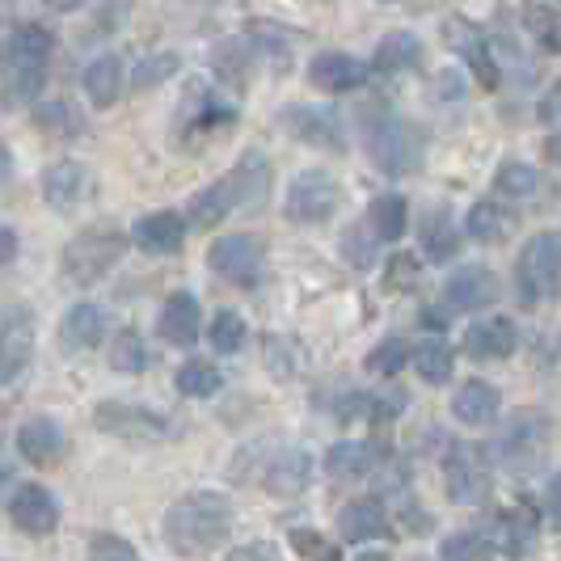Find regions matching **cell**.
<instances>
[{"label":"cell","mask_w":561,"mask_h":561,"mask_svg":"<svg viewBox=\"0 0 561 561\" xmlns=\"http://www.w3.org/2000/svg\"><path fill=\"white\" fill-rule=\"evenodd\" d=\"M228 533H232V506L225 494H211V490H195V494L178 499L161 524V536L178 558H203V553L220 549Z\"/></svg>","instance_id":"6da1fadb"},{"label":"cell","mask_w":561,"mask_h":561,"mask_svg":"<svg viewBox=\"0 0 561 561\" xmlns=\"http://www.w3.org/2000/svg\"><path fill=\"white\" fill-rule=\"evenodd\" d=\"M519 300L540 305L561 296V232H536L533 241L519 253Z\"/></svg>","instance_id":"7a4b0ae2"},{"label":"cell","mask_w":561,"mask_h":561,"mask_svg":"<svg viewBox=\"0 0 561 561\" xmlns=\"http://www.w3.org/2000/svg\"><path fill=\"white\" fill-rule=\"evenodd\" d=\"M367 152L371 161L385 169V173H410L422 161V140L410 123H401L397 114H380V118H367Z\"/></svg>","instance_id":"3957f363"},{"label":"cell","mask_w":561,"mask_h":561,"mask_svg":"<svg viewBox=\"0 0 561 561\" xmlns=\"http://www.w3.org/2000/svg\"><path fill=\"white\" fill-rule=\"evenodd\" d=\"M127 253V237L123 232H106V228H89V232H81L68 250H64V275L72 283H98L106 279V271L111 266H118V257Z\"/></svg>","instance_id":"277c9868"},{"label":"cell","mask_w":561,"mask_h":561,"mask_svg":"<svg viewBox=\"0 0 561 561\" xmlns=\"http://www.w3.org/2000/svg\"><path fill=\"white\" fill-rule=\"evenodd\" d=\"M9 59H13V81L4 84V93L18 98V102L38 98L43 77H47V59H51V34L43 26H22L13 34Z\"/></svg>","instance_id":"5b68a950"},{"label":"cell","mask_w":561,"mask_h":561,"mask_svg":"<svg viewBox=\"0 0 561 561\" xmlns=\"http://www.w3.org/2000/svg\"><path fill=\"white\" fill-rule=\"evenodd\" d=\"M93 426L106 435H118V439H169L173 435V422L161 410H148L136 401H98Z\"/></svg>","instance_id":"8992f818"},{"label":"cell","mask_w":561,"mask_h":561,"mask_svg":"<svg viewBox=\"0 0 561 561\" xmlns=\"http://www.w3.org/2000/svg\"><path fill=\"white\" fill-rule=\"evenodd\" d=\"M342 203V191L337 182L325 173V169H305L291 186H287V216L296 225H325Z\"/></svg>","instance_id":"52a82bcc"},{"label":"cell","mask_w":561,"mask_h":561,"mask_svg":"<svg viewBox=\"0 0 561 561\" xmlns=\"http://www.w3.org/2000/svg\"><path fill=\"white\" fill-rule=\"evenodd\" d=\"M207 266L220 279L237 283V287H257V279H262V245L253 237H245V232L220 237L211 245V253H207Z\"/></svg>","instance_id":"ba28073f"},{"label":"cell","mask_w":561,"mask_h":561,"mask_svg":"<svg viewBox=\"0 0 561 561\" xmlns=\"http://www.w3.org/2000/svg\"><path fill=\"white\" fill-rule=\"evenodd\" d=\"M30 355H34V321H30V312H4V321H0V385H13L30 367Z\"/></svg>","instance_id":"9c48e42d"},{"label":"cell","mask_w":561,"mask_h":561,"mask_svg":"<svg viewBox=\"0 0 561 561\" xmlns=\"http://www.w3.org/2000/svg\"><path fill=\"white\" fill-rule=\"evenodd\" d=\"M9 515L30 536H51L59 528V503L47 485H18V494L9 503Z\"/></svg>","instance_id":"30bf717a"},{"label":"cell","mask_w":561,"mask_h":561,"mask_svg":"<svg viewBox=\"0 0 561 561\" xmlns=\"http://www.w3.org/2000/svg\"><path fill=\"white\" fill-rule=\"evenodd\" d=\"M515 346H519V330L506 317H485V321H473L465 330V355L478 364L481 359H511Z\"/></svg>","instance_id":"8fae6325"},{"label":"cell","mask_w":561,"mask_h":561,"mask_svg":"<svg viewBox=\"0 0 561 561\" xmlns=\"http://www.w3.org/2000/svg\"><path fill=\"white\" fill-rule=\"evenodd\" d=\"M494 296H499V283H494V275L485 266H460L444 283V305L456 312L485 309V305H494Z\"/></svg>","instance_id":"7c38bea8"},{"label":"cell","mask_w":561,"mask_h":561,"mask_svg":"<svg viewBox=\"0 0 561 561\" xmlns=\"http://www.w3.org/2000/svg\"><path fill=\"white\" fill-rule=\"evenodd\" d=\"M448 43H451V51L465 56V64L478 72V81L485 84V89L499 84V64H494V56H490V38H485L473 22H465V18L448 22Z\"/></svg>","instance_id":"4fadbf2b"},{"label":"cell","mask_w":561,"mask_h":561,"mask_svg":"<svg viewBox=\"0 0 561 561\" xmlns=\"http://www.w3.org/2000/svg\"><path fill=\"white\" fill-rule=\"evenodd\" d=\"M18 451L26 456L30 465H56L59 456H64V426L56 419H47V414H38V419L22 422V431H18Z\"/></svg>","instance_id":"5bb4252c"},{"label":"cell","mask_w":561,"mask_h":561,"mask_svg":"<svg viewBox=\"0 0 561 561\" xmlns=\"http://www.w3.org/2000/svg\"><path fill=\"white\" fill-rule=\"evenodd\" d=\"M536 540H540V524H536L533 503H519L503 511V519H499V549H503L506 558H533Z\"/></svg>","instance_id":"9a60e30c"},{"label":"cell","mask_w":561,"mask_h":561,"mask_svg":"<svg viewBox=\"0 0 561 561\" xmlns=\"http://www.w3.org/2000/svg\"><path fill=\"white\" fill-rule=\"evenodd\" d=\"M309 81L325 93H346V89H359L367 81V68L355 56H342V51H325V56L312 59Z\"/></svg>","instance_id":"2e32d148"},{"label":"cell","mask_w":561,"mask_h":561,"mask_svg":"<svg viewBox=\"0 0 561 561\" xmlns=\"http://www.w3.org/2000/svg\"><path fill=\"white\" fill-rule=\"evenodd\" d=\"M337 533H342V540H351V545L376 540V536L389 533V515H385L380 499H355V503L342 506V515H337Z\"/></svg>","instance_id":"e0dca14e"},{"label":"cell","mask_w":561,"mask_h":561,"mask_svg":"<svg viewBox=\"0 0 561 561\" xmlns=\"http://www.w3.org/2000/svg\"><path fill=\"white\" fill-rule=\"evenodd\" d=\"M131 237H136V245L148 253H178L182 241H186V225H182V216H173V211H152V216H140V220H136Z\"/></svg>","instance_id":"ac0fdd59"},{"label":"cell","mask_w":561,"mask_h":561,"mask_svg":"<svg viewBox=\"0 0 561 561\" xmlns=\"http://www.w3.org/2000/svg\"><path fill=\"white\" fill-rule=\"evenodd\" d=\"M448 494L451 503H481L485 499V469L473 448H451L448 456Z\"/></svg>","instance_id":"d6986e66"},{"label":"cell","mask_w":561,"mask_h":561,"mask_svg":"<svg viewBox=\"0 0 561 561\" xmlns=\"http://www.w3.org/2000/svg\"><path fill=\"white\" fill-rule=\"evenodd\" d=\"M499 405H503V397H499L494 385H485V380H465V385L456 389L451 414H456V422H465V426H485V422H494Z\"/></svg>","instance_id":"ffe728a7"},{"label":"cell","mask_w":561,"mask_h":561,"mask_svg":"<svg viewBox=\"0 0 561 561\" xmlns=\"http://www.w3.org/2000/svg\"><path fill=\"white\" fill-rule=\"evenodd\" d=\"M102 334H106V309L102 305H72V309L64 312V321H59V337L72 351L98 346Z\"/></svg>","instance_id":"44dd1931"},{"label":"cell","mask_w":561,"mask_h":561,"mask_svg":"<svg viewBox=\"0 0 561 561\" xmlns=\"http://www.w3.org/2000/svg\"><path fill=\"white\" fill-rule=\"evenodd\" d=\"M309 478H312L309 451L287 448L271 460V469H266V490H271V494H287V499H296V494L309 485Z\"/></svg>","instance_id":"7402d4cb"},{"label":"cell","mask_w":561,"mask_h":561,"mask_svg":"<svg viewBox=\"0 0 561 561\" xmlns=\"http://www.w3.org/2000/svg\"><path fill=\"white\" fill-rule=\"evenodd\" d=\"M161 337L173 346H195L198 337V305L191 291H178L169 296L165 309H161Z\"/></svg>","instance_id":"603a6c76"},{"label":"cell","mask_w":561,"mask_h":561,"mask_svg":"<svg viewBox=\"0 0 561 561\" xmlns=\"http://www.w3.org/2000/svg\"><path fill=\"white\" fill-rule=\"evenodd\" d=\"M84 195V169L77 161H56V165L43 173V198L56 207V211H72Z\"/></svg>","instance_id":"cb8c5ba5"},{"label":"cell","mask_w":561,"mask_h":561,"mask_svg":"<svg viewBox=\"0 0 561 561\" xmlns=\"http://www.w3.org/2000/svg\"><path fill=\"white\" fill-rule=\"evenodd\" d=\"M228 178H232V186H237V203H241V207H262V203H266L271 169H266V157H262V152H245Z\"/></svg>","instance_id":"d4e9b609"},{"label":"cell","mask_w":561,"mask_h":561,"mask_svg":"<svg viewBox=\"0 0 561 561\" xmlns=\"http://www.w3.org/2000/svg\"><path fill=\"white\" fill-rule=\"evenodd\" d=\"M376 460H380L376 444H334L325 451V473L334 481H355L367 478L376 469Z\"/></svg>","instance_id":"484cf974"},{"label":"cell","mask_w":561,"mask_h":561,"mask_svg":"<svg viewBox=\"0 0 561 561\" xmlns=\"http://www.w3.org/2000/svg\"><path fill=\"white\" fill-rule=\"evenodd\" d=\"M540 439H545V422L536 419V414H519L515 426L503 435V444H499V460L511 465V469H519V465H524V451H528L533 460L540 456V451H536Z\"/></svg>","instance_id":"4316f807"},{"label":"cell","mask_w":561,"mask_h":561,"mask_svg":"<svg viewBox=\"0 0 561 561\" xmlns=\"http://www.w3.org/2000/svg\"><path fill=\"white\" fill-rule=\"evenodd\" d=\"M84 93L93 106H114L123 93V64L114 56H98L84 68Z\"/></svg>","instance_id":"83f0119b"},{"label":"cell","mask_w":561,"mask_h":561,"mask_svg":"<svg viewBox=\"0 0 561 561\" xmlns=\"http://www.w3.org/2000/svg\"><path fill=\"white\" fill-rule=\"evenodd\" d=\"M241 203H237V186H232V178H220L216 186H207V191H198L195 203H191V220L198 228H211L220 225L228 211H237Z\"/></svg>","instance_id":"f1b7e54d"},{"label":"cell","mask_w":561,"mask_h":561,"mask_svg":"<svg viewBox=\"0 0 561 561\" xmlns=\"http://www.w3.org/2000/svg\"><path fill=\"white\" fill-rule=\"evenodd\" d=\"M287 127L300 136L305 144H317V148H342V131H337V123L330 114L321 111H291L287 114Z\"/></svg>","instance_id":"f546056e"},{"label":"cell","mask_w":561,"mask_h":561,"mask_svg":"<svg viewBox=\"0 0 561 561\" xmlns=\"http://www.w3.org/2000/svg\"><path fill=\"white\" fill-rule=\"evenodd\" d=\"M422 59V43L410 30H393L380 47H376V68L380 72H405Z\"/></svg>","instance_id":"4dcf8cb0"},{"label":"cell","mask_w":561,"mask_h":561,"mask_svg":"<svg viewBox=\"0 0 561 561\" xmlns=\"http://www.w3.org/2000/svg\"><path fill=\"white\" fill-rule=\"evenodd\" d=\"M367 228H371L380 241H401V237H405V198L401 195L371 198V207H367Z\"/></svg>","instance_id":"1f68e13d"},{"label":"cell","mask_w":561,"mask_h":561,"mask_svg":"<svg viewBox=\"0 0 561 561\" xmlns=\"http://www.w3.org/2000/svg\"><path fill=\"white\" fill-rule=\"evenodd\" d=\"M152 355H148V342H144L136 330H123V334L111 337V367L114 371H127V376H140L148 371Z\"/></svg>","instance_id":"d6a6232c"},{"label":"cell","mask_w":561,"mask_h":561,"mask_svg":"<svg viewBox=\"0 0 561 561\" xmlns=\"http://www.w3.org/2000/svg\"><path fill=\"white\" fill-rule=\"evenodd\" d=\"M451 346L448 342H439V337H431V342H422L414 346V367H419V376L426 385H448L451 380Z\"/></svg>","instance_id":"836d02e7"},{"label":"cell","mask_w":561,"mask_h":561,"mask_svg":"<svg viewBox=\"0 0 561 561\" xmlns=\"http://www.w3.org/2000/svg\"><path fill=\"white\" fill-rule=\"evenodd\" d=\"M422 250L431 253L435 262H444V257L456 253V228H451L448 211H431L422 220Z\"/></svg>","instance_id":"e575fe53"},{"label":"cell","mask_w":561,"mask_h":561,"mask_svg":"<svg viewBox=\"0 0 561 561\" xmlns=\"http://www.w3.org/2000/svg\"><path fill=\"white\" fill-rule=\"evenodd\" d=\"M469 237L473 241H503L506 237V216L499 203H490V198H481V203H473V211H469Z\"/></svg>","instance_id":"d590c367"},{"label":"cell","mask_w":561,"mask_h":561,"mask_svg":"<svg viewBox=\"0 0 561 561\" xmlns=\"http://www.w3.org/2000/svg\"><path fill=\"white\" fill-rule=\"evenodd\" d=\"M220 385H225L220 371H216L211 364H198V359L178 371V389H182L186 397H198V401H203V397H216L220 393Z\"/></svg>","instance_id":"8d00e7d4"},{"label":"cell","mask_w":561,"mask_h":561,"mask_svg":"<svg viewBox=\"0 0 561 561\" xmlns=\"http://www.w3.org/2000/svg\"><path fill=\"white\" fill-rule=\"evenodd\" d=\"M207 337H211V346H216L220 355H237V351L245 346V321L228 309L216 312V317H211V334Z\"/></svg>","instance_id":"74e56055"},{"label":"cell","mask_w":561,"mask_h":561,"mask_svg":"<svg viewBox=\"0 0 561 561\" xmlns=\"http://www.w3.org/2000/svg\"><path fill=\"white\" fill-rule=\"evenodd\" d=\"M444 561H490V540L481 533H456L439 545Z\"/></svg>","instance_id":"f35d334b"},{"label":"cell","mask_w":561,"mask_h":561,"mask_svg":"<svg viewBox=\"0 0 561 561\" xmlns=\"http://www.w3.org/2000/svg\"><path fill=\"white\" fill-rule=\"evenodd\" d=\"M405 359H410V346H405L401 337H385V342L367 355V371H371V376H397V371L405 367Z\"/></svg>","instance_id":"ab89813d"},{"label":"cell","mask_w":561,"mask_h":561,"mask_svg":"<svg viewBox=\"0 0 561 561\" xmlns=\"http://www.w3.org/2000/svg\"><path fill=\"white\" fill-rule=\"evenodd\" d=\"M89 561H140L136 545L114 533H98L89 540Z\"/></svg>","instance_id":"60d3db41"},{"label":"cell","mask_w":561,"mask_h":561,"mask_svg":"<svg viewBox=\"0 0 561 561\" xmlns=\"http://www.w3.org/2000/svg\"><path fill=\"white\" fill-rule=\"evenodd\" d=\"M499 191L511 198H528L536 191V169L519 165V161H506V165L499 169Z\"/></svg>","instance_id":"b9f144b4"},{"label":"cell","mask_w":561,"mask_h":561,"mask_svg":"<svg viewBox=\"0 0 561 561\" xmlns=\"http://www.w3.org/2000/svg\"><path fill=\"white\" fill-rule=\"evenodd\" d=\"M376 232L367 237L364 228H346V237H342V253H346V262H355V266H371V257H376Z\"/></svg>","instance_id":"7bdbcfd3"},{"label":"cell","mask_w":561,"mask_h":561,"mask_svg":"<svg viewBox=\"0 0 561 561\" xmlns=\"http://www.w3.org/2000/svg\"><path fill=\"white\" fill-rule=\"evenodd\" d=\"M291 549H300L309 561H337L334 549L325 545V536L309 533V528H291Z\"/></svg>","instance_id":"ee69618b"},{"label":"cell","mask_w":561,"mask_h":561,"mask_svg":"<svg viewBox=\"0 0 561 561\" xmlns=\"http://www.w3.org/2000/svg\"><path fill=\"white\" fill-rule=\"evenodd\" d=\"M173 68H178V59L173 56L140 59V68H136V84H140V89H152V84H161L165 77H173Z\"/></svg>","instance_id":"f6af8a7d"},{"label":"cell","mask_w":561,"mask_h":561,"mask_svg":"<svg viewBox=\"0 0 561 561\" xmlns=\"http://www.w3.org/2000/svg\"><path fill=\"white\" fill-rule=\"evenodd\" d=\"M225 561H283L279 549L271 545V540H253V545H241V549H232Z\"/></svg>","instance_id":"bcb514c9"},{"label":"cell","mask_w":561,"mask_h":561,"mask_svg":"<svg viewBox=\"0 0 561 561\" xmlns=\"http://www.w3.org/2000/svg\"><path fill=\"white\" fill-rule=\"evenodd\" d=\"M410 275H414V257H397L393 262V287H410Z\"/></svg>","instance_id":"7dc6e473"},{"label":"cell","mask_w":561,"mask_h":561,"mask_svg":"<svg viewBox=\"0 0 561 561\" xmlns=\"http://www.w3.org/2000/svg\"><path fill=\"white\" fill-rule=\"evenodd\" d=\"M549 515H553V524L561 528V473L549 481Z\"/></svg>","instance_id":"c3c4849f"},{"label":"cell","mask_w":561,"mask_h":561,"mask_svg":"<svg viewBox=\"0 0 561 561\" xmlns=\"http://www.w3.org/2000/svg\"><path fill=\"white\" fill-rule=\"evenodd\" d=\"M13 253H18V237H13L9 228H0V266L13 262Z\"/></svg>","instance_id":"681fc988"},{"label":"cell","mask_w":561,"mask_h":561,"mask_svg":"<svg viewBox=\"0 0 561 561\" xmlns=\"http://www.w3.org/2000/svg\"><path fill=\"white\" fill-rule=\"evenodd\" d=\"M540 114H545V118H558V114H561V81L545 93V111H540Z\"/></svg>","instance_id":"f907efd6"},{"label":"cell","mask_w":561,"mask_h":561,"mask_svg":"<svg viewBox=\"0 0 561 561\" xmlns=\"http://www.w3.org/2000/svg\"><path fill=\"white\" fill-rule=\"evenodd\" d=\"M43 4H47V9H56V13H72L81 0H43Z\"/></svg>","instance_id":"816d5d0a"},{"label":"cell","mask_w":561,"mask_h":561,"mask_svg":"<svg viewBox=\"0 0 561 561\" xmlns=\"http://www.w3.org/2000/svg\"><path fill=\"white\" fill-rule=\"evenodd\" d=\"M355 561H393L389 553H380V549H367V553H359Z\"/></svg>","instance_id":"f5cc1de1"},{"label":"cell","mask_w":561,"mask_h":561,"mask_svg":"<svg viewBox=\"0 0 561 561\" xmlns=\"http://www.w3.org/2000/svg\"><path fill=\"white\" fill-rule=\"evenodd\" d=\"M549 157H553V161L561 165V131L553 136V140H549Z\"/></svg>","instance_id":"db71d44e"},{"label":"cell","mask_w":561,"mask_h":561,"mask_svg":"<svg viewBox=\"0 0 561 561\" xmlns=\"http://www.w3.org/2000/svg\"><path fill=\"white\" fill-rule=\"evenodd\" d=\"M9 490V469H0V494Z\"/></svg>","instance_id":"11a10c76"}]
</instances>
